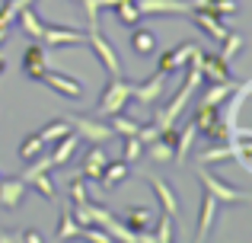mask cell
<instances>
[{
  "label": "cell",
  "mask_w": 252,
  "mask_h": 243,
  "mask_svg": "<svg viewBox=\"0 0 252 243\" xmlns=\"http://www.w3.org/2000/svg\"><path fill=\"white\" fill-rule=\"evenodd\" d=\"M131 87H134V83H131L128 77L115 74L109 83H105V90L99 93V100H96V115L125 112V106H128V100H131Z\"/></svg>",
  "instance_id": "1"
},
{
  "label": "cell",
  "mask_w": 252,
  "mask_h": 243,
  "mask_svg": "<svg viewBox=\"0 0 252 243\" xmlns=\"http://www.w3.org/2000/svg\"><path fill=\"white\" fill-rule=\"evenodd\" d=\"M198 179H201V189H208L211 195H214L220 205H243V202H249V195L246 192H240V189H233L230 182H223V179H217L214 173H208V170L198 163Z\"/></svg>",
  "instance_id": "2"
},
{
  "label": "cell",
  "mask_w": 252,
  "mask_h": 243,
  "mask_svg": "<svg viewBox=\"0 0 252 243\" xmlns=\"http://www.w3.org/2000/svg\"><path fill=\"white\" fill-rule=\"evenodd\" d=\"M67 125H70V131H74L77 138H86L90 144H105V141L115 138V131H112L109 125L99 122V115L96 119H90V115H70Z\"/></svg>",
  "instance_id": "3"
},
{
  "label": "cell",
  "mask_w": 252,
  "mask_h": 243,
  "mask_svg": "<svg viewBox=\"0 0 252 243\" xmlns=\"http://www.w3.org/2000/svg\"><path fill=\"white\" fill-rule=\"evenodd\" d=\"M86 45L93 48V55H96V61L102 64L105 70H109V77H115V74H122V58H118V51L109 45V38L102 35L99 29H90L86 32Z\"/></svg>",
  "instance_id": "4"
},
{
  "label": "cell",
  "mask_w": 252,
  "mask_h": 243,
  "mask_svg": "<svg viewBox=\"0 0 252 243\" xmlns=\"http://www.w3.org/2000/svg\"><path fill=\"white\" fill-rule=\"evenodd\" d=\"M163 90H166V74L157 70V74L144 77V83L131 87V100H137V106H157L160 96H163Z\"/></svg>",
  "instance_id": "5"
},
{
  "label": "cell",
  "mask_w": 252,
  "mask_h": 243,
  "mask_svg": "<svg viewBox=\"0 0 252 243\" xmlns=\"http://www.w3.org/2000/svg\"><path fill=\"white\" fill-rule=\"evenodd\" d=\"M45 70H48V51H45L42 42H32L29 48L23 51V74H26V80L42 83Z\"/></svg>",
  "instance_id": "6"
},
{
  "label": "cell",
  "mask_w": 252,
  "mask_h": 243,
  "mask_svg": "<svg viewBox=\"0 0 252 243\" xmlns=\"http://www.w3.org/2000/svg\"><path fill=\"white\" fill-rule=\"evenodd\" d=\"M198 51V45L195 42H182V45H176V48H166L160 55V61H157V70H163V74H176V70H182L185 64H189V58Z\"/></svg>",
  "instance_id": "7"
},
{
  "label": "cell",
  "mask_w": 252,
  "mask_h": 243,
  "mask_svg": "<svg viewBox=\"0 0 252 243\" xmlns=\"http://www.w3.org/2000/svg\"><path fill=\"white\" fill-rule=\"evenodd\" d=\"M38 42L45 48H61V45H83L86 42V32H77L70 26H45L42 38Z\"/></svg>",
  "instance_id": "8"
},
{
  "label": "cell",
  "mask_w": 252,
  "mask_h": 243,
  "mask_svg": "<svg viewBox=\"0 0 252 243\" xmlns=\"http://www.w3.org/2000/svg\"><path fill=\"white\" fill-rule=\"evenodd\" d=\"M42 83H45V87H51L55 93H61L64 100H80V96H83V83L77 80V77L58 74V70H51V68L42 74Z\"/></svg>",
  "instance_id": "9"
},
{
  "label": "cell",
  "mask_w": 252,
  "mask_h": 243,
  "mask_svg": "<svg viewBox=\"0 0 252 243\" xmlns=\"http://www.w3.org/2000/svg\"><path fill=\"white\" fill-rule=\"evenodd\" d=\"M26 189H29V182L23 176H6V179L0 176V208H6V211L19 208L26 199Z\"/></svg>",
  "instance_id": "10"
},
{
  "label": "cell",
  "mask_w": 252,
  "mask_h": 243,
  "mask_svg": "<svg viewBox=\"0 0 252 243\" xmlns=\"http://www.w3.org/2000/svg\"><path fill=\"white\" fill-rule=\"evenodd\" d=\"M217 205H220V202H217L214 195L208 192V189H201V202H198V231H195V240H208L211 227H214V218H217Z\"/></svg>",
  "instance_id": "11"
},
{
  "label": "cell",
  "mask_w": 252,
  "mask_h": 243,
  "mask_svg": "<svg viewBox=\"0 0 252 243\" xmlns=\"http://www.w3.org/2000/svg\"><path fill=\"white\" fill-rule=\"evenodd\" d=\"M198 61H201V74H204V80H214V83H227V80H233V74H230V64L223 61L220 55H211V51H198Z\"/></svg>",
  "instance_id": "12"
},
{
  "label": "cell",
  "mask_w": 252,
  "mask_h": 243,
  "mask_svg": "<svg viewBox=\"0 0 252 243\" xmlns=\"http://www.w3.org/2000/svg\"><path fill=\"white\" fill-rule=\"evenodd\" d=\"M189 16L195 19V26L204 29V35H211L214 42H223V38H227V32H230L227 23H223L220 16H214L211 10H189Z\"/></svg>",
  "instance_id": "13"
},
{
  "label": "cell",
  "mask_w": 252,
  "mask_h": 243,
  "mask_svg": "<svg viewBox=\"0 0 252 243\" xmlns=\"http://www.w3.org/2000/svg\"><path fill=\"white\" fill-rule=\"evenodd\" d=\"M134 6L141 10V16H157V13H189V0H134Z\"/></svg>",
  "instance_id": "14"
},
{
  "label": "cell",
  "mask_w": 252,
  "mask_h": 243,
  "mask_svg": "<svg viewBox=\"0 0 252 243\" xmlns=\"http://www.w3.org/2000/svg\"><path fill=\"white\" fill-rule=\"evenodd\" d=\"M128 167H131V163H125L122 157H118V160H109V163L102 167V173H99V179H96V182L105 189V192H112V189H115L118 182L128 179V173H131Z\"/></svg>",
  "instance_id": "15"
},
{
  "label": "cell",
  "mask_w": 252,
  "mask_h": 243,
  "mask_svg": "<svg viewBox=\"0 0 252 243\" xmlns=\"http://www.w3.org/2000/svg\"><path fill=\"white\" fill-rule=\"evenodd\" d=\"M144 182H147V186L157 192L163 211H166V214H176V218H179V199H176V192L166 186V179H160V176H144Z\"/></svg>",
  "instance_id": "16"
},
{
  "label": "cell",
  "mask_w": 252,
  "mask_h": 243,
  "mask_svg": "<svg viewBox=\"0 0 252 243\" xmlns=\"http://www.w3.org/2000/svg\"><path fill=\"white\" fill-rule=\"evenodd\" d=\"M131 51H134L137 58H150V55H157V35L147 29V26H131Z\"/></svg>",
  "instance_id": "17"
},
{
  "label": "cell",
  "mask_w": 252,
  "mask_h": 243,
  "mask_svg": "<svg viewBox=\"0 0 252 243\" xmlns=\"http://www.w3.org/2000/svg\"><path fill=\"white\" fill-rule=\"evenodd\" d=\"M105 163H109V154L102 150V144H93V147L86 150V157H83V170H80V173H83L90 182H96Z\"/></svg>",
  "instance_id": "18"
},
{
  "label": "cell",
  "mask_w": 252,
  "mask_h": 243,
  "mask_svg": "<svg viewBox=\"0 0 252 243\" xmlns=\"http://www.w3.org/2000/svg\"><path fill=\"white\" fill-rule=\"evenodd\" d=\"M122 224L128 227V231H134V234H147L150 227H154L150 208H147V205H134V208H128V211H125V218H122Z\"/></svg>",
  "instance_id": "19"
},
{
  "label": "cell",
  "mask_w": 252,
  "mask_h": 243,
  "mask_svg": "<svg viewBox=\"0 0 252 243\" xmlns=\"http://www.w3.org/2000/svg\"><path fill=\"white\" fill-rule=\"evenodd\" d=\"M233 87H236V80H227V83H214V80H208V90L198 96L195 106H220V103L227 100L230 93H233Z\"/></svg>",
  "instance_id": "20"
},
{
  "label": "cell",
  "mask_w": 252,
  "mask_h": 243,
  "mask_svg": "<svg viewBox=\"0 0 252 243\" xmlns=\"http://www.w3.org/2000/svg\"><path fill=\"white\" fill-rule=\"evenodd\" d=\"M55 144H58V147L48 154V157H51V167H64V163H67L70 157L77 154V144H80V138L70 131V135H64L61 141H55Z\"/></svg>",
  "instance_id": "21"
},
{
  "label": "cell",
  "mask_w": 252,
  "mask_h": 243,
  "mask_svg": "<svg viewBox=\"0 0 252 243\" xmlns=\"http://www.w3.org/2000/svg\"><path fill=\"white\" fill-rule=\"evenodd\" d=\"M13 23H19V26H23V32H26V35H32L35 42L42 38V32H45V23L35 16V13H32V6H19Z\"/></svg>",
  "instance_id": "22"
},
{
  "label": "cell",
  "mask_w": 252,
  "mask_h": 243,
  "mask_svg": "<svg viewBox=\"0 0 252 243\" xmlns=\"http://www.w3.org/2000/svg\"><path fill=\"white\" fill-rule=\"evenodd\" d=\"M195 160L201 163V167H208V163H220V160H233V147H230V141L227 144H211V147L198 150Z\"/></svg>",
  "instance_id": "23"
},
{
  "label": "cell",
  "mask_w": 252,
  "mask_h": 243,
  "mask_svg": "<svg viewBox=\"0 0 252 243\" xmlns=\"http://www.w3.org/2000/svg\"><path fill=\"white\" fill-rule=\"evenodd\" d=\"M198 135H201V138H208V141H211V144H227V141H230V138H233V131H230V128H227V125H223V122H220V115H217V119H214V122H211V125H204V128H201V131H198Z\"/></svg>",
  "instance_id": "24"
},
{
  "label": "cell",
  "mask_w": 252,
  "mask_h": 243,
  "mask_svg": "<svg viewBox=\"0 0 252 243\" xmlns=\"http://www.w3.org/2000/svg\"><path fill=\"white\" fill-rule=\"evenodd\" d=\"M83 227L70 218V208H61V221H58V231H55V240H74L80 237Z\"/></svg>",
  "instance_id": "25"
},
{
  "label": "cell",
  "mask_w": 252,
  "mask_h": 243,
  "mask_svg": "<svg viewBox=\"0 0 252 243\" xmlns=\"http://www.w3.org/2000/svg\"><path fill=\"white\" fill-rule=\"evenodd\" d=\"M195 138H198V128L189 122V125H185V128L176 135V160H185V157H189V150H191V144H195Z\"/></svg>",
  "instance_id": "26"
},
{
  "label": "cell",
  "mask_w": 252,
  "mask_h": 243,
  "mask_svg": "<svg viewBox=\"0 0 252 243\" xmlns=\"http://www.w3.org/2000/svg\"><path fill=\"white\" fill-rule=\"evenodd\" d=\"M38 135H42V141H45V144H55V141H61L64 135H70V125H67V119H55V122L45 125Z\"/></svg>",
  "instance_id": "27"
},
{
  "label": "cell",
  "mask_w": 252,
  "mask_h": 243,
  "mask_svg": "<svg viewBox=\"0 0 252 243\" xmlns=\"http://www.w3.org/2000/svg\"><path fill=\"white\" fill-rule=\"evenodd\" d=\"M26 182H29L32 189H35L42 199H55V182H51V176H48V170L45 173H32V176H26Z\"/></svg>",
  "instance_id": "28"
},
{
  "label": "cell",
  "mask_w": 252,
  "mask_h": 243,
  "mask_svg": "<svg viewBox=\"0 0 252 243\" xmlns=\"http://www.w3.org/2000/svg\"><path fill=\"white\" fill-rule=\"evenodd\" d=\"M141 157H144V144H141V138H137V135L122 138V160H125V163H134V160H141Z\"/></svg>",
  "instance_id": "29"
},
{
  "label": "cell",
  "mask_w": 252,
  "mask_h": 243,
  "mask_svg": "<svg viewBox=\"0 0 252 243\" xmlns=\"http://www.w3.org/2000/svg\"><path fill=\"white\" fill-rule=\"evenodd\" d=\"M45 147H48V144H45V141H42V135L35 131V135H29L23 144H19V160H26V163H29L32 157H35V154H42Z\"/></svg>",
  "instance_id": "30"
},
{
  "label": "cell",
  "mask_w": 252,
  "mask_h": 243,
  "mask_svg": "<svg viewBox=\"0 0 252 243\" xmlns=\"http://www.w3.org/2000/svg\"><path fill=\"white\" fill-rule=\"evenodd\" d=\"M109 128L112 131H115V135H122V138H128V135H134V131H137V125H141V122H134V119H128V115H125V112H115V115H109Z\"/></svg>",
  "instance_id": "31"
},
{
  "label": "cell",
  "mask_w": 252,
  "mask_h": 243,
  "mask_svg": "<svg viewBox=\"0 0 252 243\" xmlns=\"http://www.w3.org/2000/svg\"><path fill=\"white\" fill-rule=\"evenodd\" d=\"M220 45H223V48L217 51V55H220L223 61L230 64V61H233V58H236V55L243 51V35H236V32H227V38H223Z\"/></svg>",
  "instance_id": "32"
},
{
  "label": "cell",
  "mask_w": 252,
  "mask_h": 243,
  "mask_svg": "<svg viewBox=\"0 0 252 243\" xmlns=\"http://www.w3.org/2000/svg\"><path fill=\"white\" fill-rule=\"evenodd\" d=\"M115 10V16H118V23H125V26H134L137 19H141V10L134 6V0H122L118 6H112Z\"/></svg>",
  "instance_id": "33"
},
{
  "label": "cell",
  "mask_w": 252,
  "mask_h": 243,
  "mask_svg": "<svg viewBox=\"0 0 252 243\" xmlns=\"http://www.w3.org/2000/svg\"><path fill=\"white\" fill-rule=\"evenodd\" d=\"M150 240H157V243H169V240H176V231H172V214L163 211V218L157 221V234H150Z\"/></svg>",
  "instance_id": "34"
},
{
  "label": "cell",
  "mask_w": 252,
  "mask_h": 243,
  "mask_svg": "<svg viewBox=\"0 0 252 243\" xmlns=\"http://www.w3.org/2000/svg\"><path fill=\"white\" fill-rule=\"evenodd\" d=\"M67 192H70V199H74V202H90V192H86V176H83V173L70 176Z\"/></svg>",
  "instance_id": "35"
},
{
  "label": "cell",
  "mask_w": 252,
  "mask_h": 243,
  "mask_svg": "<svg viewBox=\"0 0 252 243\" xmlns=\"http://www.w3.org/2000/svg\"><path fill=\"white\" fill-rule=\"evenodd\" d=\"M160 131H163V128H160L154 119H150V122H141V125H137L134 135L141 138V144H150V141H157V138H160Z\"/></svg>",
  "instance_id": "36"
},
{
  "label": "cell",
  "mask_w": 252,
  "mask_h": 243,
  "mask_svg": "<svg viewBox=\"0 0 252 243\" xmlns=\"http://www.w3.org/2000/svg\"><path fill=\"white\" fill-rule=\"evenodd\" d=\"M204 10H211L214 16H220V19H223V16H230V13H236V0H211Z\"/></svg>",
  "instance_id": "37"
},
{
  "label": "cell",
  "mask_w": 252,
  "mask_h": 243,
  "mask_svg": "<svg viewBox=\"0 0 252 243\" xmlns=\"http://www.w3.org/2000/svg\"><path fill=\"white\" fill-rule=\"evenodd\" d=\"M13 19H16V6L13 3H0V29H10Z\"/></svg>",
  "instance_id": "38"
},
{
  "label": "cell",
  "mask_w": 252,
  "mask_h": 243,
  "mask_svg": "<svg viewBox=\"0 0 252 243\" xmlns=\"http://www.w3.org/2000/svg\"><path fill=\"white\" fill-rule=\"evenodd\" d=\"M0 240L3 243H13V240L23 243V231H0Z\"/></svg>",
  "instance_id": "39"
},
{
  "label": "cell",
  "mask_w": 252,
  "mask_h": 243,
  "mask_svg": "<svg viewBox=\"0 0 252 243\" xmlns=\"http://www.w3.org/2000/svg\"><path fill=\"white\" fill-rule=\"evenodd\" d=\"M23 240H26V243H45V237H42L38 231H23Z\"/></svg>",
  "instance_id": "40"
},
{
  "label": "cell",
  "mask_w": 252,
  "mask_h": 243,
  "mask_svg": "<svg viewBox=\"0 0 252 243\" xmlns=\"http://www.w3.org/2000/svg\"><path fill=\"white\" fill-rule=\"evenodd\" d=\"M211 0H189V10H204Z\"/></svg>",
  "instance_id": "41"
},
{
  "label": "cell",
  "mask_w": 252,
  "mask_h": 243,
  "mask_svg": "<svg viewBox=\"0 0 252 243\" xmlns=\"http://www.w3.org/2000/svg\"><path fill=\"white\" fill-rule=\"evenodd\" d=\"M32 3V0H16V3H13V6H16V10H19V6H29Z\"/></svg>",
  "instance_id": "42"
},
{
  "label": "cell",
  "mask_w": 252,
  "mask_h": 243,
  "mask_svg": "<svg viewBox=\"0 0 252 243\" xmlns=\"http://www.w3.org/2000/svg\"><path fill=\"white\" fill-rule=\"evenodd\" d=\"M3 68H6V58H3V55H0V70H3Z\"/></svg>",
  "instance_id": "43"
},
{
  "label": "cell",
  "mask_w": 252,
  "mask_h": 243,
  "mask_svg": "<svg viewBox=\"0 0 252 243\" xmlns=\"http://www.w3.org/2000/svg\"><path fill=\"white\" fill-rule=\"evenodd\" d=\"M6 32H10V29H0V42H3V38H6Z\"/></svg>",
  "instance_id": "44"
},
{
  "label": "cell",
  "mask_w": 252,
  "mask_h": 243,
  "mask_svg": "<svg viewBox=\"0 0 252 243\" xmlns=\"http://www.w3.org/2000/svg\"><path fill=\"white\" fill-rule=\"evenodd\" d=\"M3 3H16V0H3Z\"/></svg>",
  "instance_id": "45"
}]
</instances>
